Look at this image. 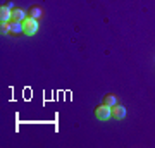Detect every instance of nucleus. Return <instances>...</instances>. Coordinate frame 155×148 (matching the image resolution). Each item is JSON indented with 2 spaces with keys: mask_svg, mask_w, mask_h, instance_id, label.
Wrapping results in <instances>:
<instances>
[{
  "mask_svg": "<svg viewBox=\"0 0 155 148\" xmlns=\"http://www.w3.org/2000/svg\"><path fill=\"white\" fill-rule=\"evenodd\" d=\"M112 114L116 119H124L126 117V109L122 107V105H114L112 107Z\"/></svg>",
  "mask_w": 155,
  "mask_h": 148,
  "instance_id": "3",
  "label": "nucleus"
},
{
  "mask_svg": "<svg viewBox=\"0 0 155 148\" xmlns=\"http://www.w3.org/2000/svg\"><path fill=\"white\" fill-rule=\"evenodd\" d=\"M12 19L14 21H24L26 19V12L22 9H16V11H12Z\"/></svg>",
  "mask_w": 155,
  "mask_h": 148,
  "instance_id": "6",
  "label": "nucleus"
},
{
  "mask_svg": "<svg viewBox=\"0 0 155 148\" xmlns=\"http://www.w3.org/2000/svg\"><path fill=\"white\" fill-rule=\"evenodd\" d=\"M112 115V107H109V105H98L97 109H95V117L98 119V121H107L109 117Z\"/></svg>",
  "mask_w": 155,
  "mask_h": 148,
  "instance_id": "1",
  "label": "nucleus"
},
{
  "mask_svg": "<svg viewBox=\"0 0 155 148\" xmlns=\"http://www.w3.org/2000/svg\"><path fill=\"white\" fill-rule=\"evenodd\" d=\"M116 100H117L116 95L109 93V95H105V98H104V104L109 105V107H114V105H116Z\"/></svg>",
  "mask_w": 155,
  "mask_h": 148,
  "instance_id": "8",
  "label": "nucleus"
},
{
  "mask_svg": "<svg viewBox=\"0 0 155 148\" xmlns=\"http://www.w3.org/2000/svg\"><path fill=\"white\" fill-rule=\"evenodd\" d=\"M11 33H14V35L24 33V24H22V21H14V22H11Z\"/></svg>",
  "mask_w": 155,
  "mask_h": 148,
  "instance_id": "5",
  "label": "nucleus"
},
{
  "mask_svg": "<svg viewBox=\"0 0 155 148\" xmlns=\"http://www.w3.org/2000/svg\"><path fill=\"white\" fill-rule=\"evenodd\" d=\"M11 17H12V11L9 9V7H7V5L0 7V19H2V22H7Z\"/></svg>",
  "mask_w": 155,
  "mask_h": 148,
  "instance_id": "4",
  "label": "nucleus"
},
{
  "mask_svg": "<svg viewBox=\"0 0 155 148\" xmlns=\"http://www.w3.org/2000/svg\"><path fill=\"white\" fill-rule=\"evenodd\" d=\"M41 16H43V11H41L38 5L31 7V11H29V17H33V19H38V17H41Z\"/></svg>",
  "mask_w": 155,
  "mask_h": 148,
  "instance_id": "7",
  "label": "nucleus"
},
{
  "mask_svg": "<svg viewBox=\"0 0 155 148\" xmlns=\"http://www.w3.org/2000/svg\"><path fill=\"white\" fill-rule=\"evenodd\" d=\"M22 24H24V35H28V36H31V35H35L38 31V22L33 17H26L22 21Z\"/></svg>",
  "mask_w": 155,
  "mask_h": 148,
  "instance_id": "2",
  "label": "nucleus"
},
{
  "mask_svg": "<svg viewBox=\"0 0 155 148\" xmlns=\"http://www.w3.org/2000/svg\"><path fill=\"white\" fill-rule=\"evenodd\" d=\"M0 29H2V33H11V24L2 22V24H0Z\"/></svg>",
  "mask_w": 155,
  "mask_h": 148,
  "instance_id": "9",
  "label": "nucleus"
}]
</instances>
